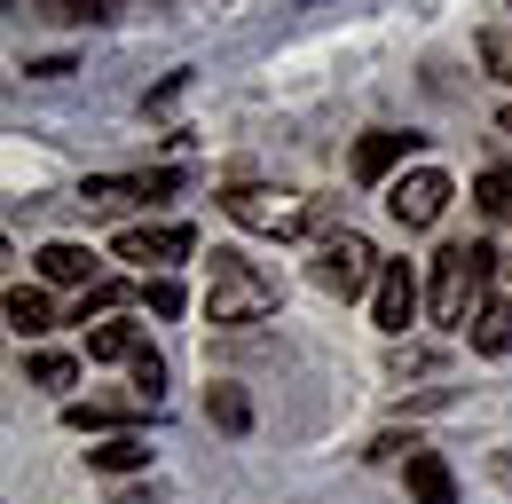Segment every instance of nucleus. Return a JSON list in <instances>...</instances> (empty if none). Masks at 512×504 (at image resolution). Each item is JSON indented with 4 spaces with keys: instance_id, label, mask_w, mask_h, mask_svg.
Returning a JSON list of instances; mask_svg holds the SVG:
<instances>
[{
    "instance_id": "nucleus-1",
    "label": "nucleus",
    "mask_w": 512,
    "mask_h": 504,
    "mask_svg": "<svg viewBox=\"0 0 512 504\" xmlns=\"http://www.w3.org/2000/svg\"><path fill=\"white\" fill-rule=\"evenodd\" d=\"M221 213L237 229H260V237H316V229H331V197L268 189V182H229L221 189Z\"/></svg>"
},
{
    "instance_id": "nucleus-2",
    "label": "nucleus",
    "mask_w": 512,
    "mask_h": 504,
    "mask_svg": "<svg viewBox=\"0 0 512 504\" xmlns=\"http://www.w3.org/2000/svg\"><path fill=\"white\" fill-rule=\"evenodd\" d=\"M213 284H205V323H260V315H276V276L260 268V260H245L237 245H221L213 260Z\"/></svg>"
},
{
    "instance_id": "nucleus-3",
    "label": "nucleus",
    "mask_w": 512,
    "mask_h": 504,
    "mask_svg": "<svg viewBox=\"0 0 512 504\" xmlns=\"http://www.w3.org/2000/svg\"><path fill=\"white\" fill-rule=\"evenodd\" d=\"M489 268H497L489 245H442L434 252V284H426L434 323H473V315L489 308Z\"/></svg>"
},
{
    "instance_id": "nucleus-4",
    "label": "nucleus",
    "mask_w": 512,
    "mask_h": 504,
    "mask_svg": "<svg viewBox=\"0 0 512 504\" xmlns=\"http://www.w3.org/2000/svg\"><path fill=\"white\" fill-rule=\"evenodd\" d=\"M379 245L363 237V229H323L316 237V260H308V276H316L323 292H339V300H363V292H379Z\"/></svg>"
},
{
    "instance_id": "nucleus-5",
    "label": "nucleus",
    "mask_w": 512,
    "mask_h": 504,
    "mask_svg": "<svg viewBox=\"0 0 512 504\" xmlns=\"http://www.w3.org/2000/svg\"><path fill=\"white\" fill-rule=\"evenodd\" d=\"M449 197H457V189H449L442 166H410V174L386 182V213H394L402 229H434V221L449 213Z\"/></svg>"
},
{
    "instance_id": "nucleus-6",
    "label": "nucleus",
    "mask_w": 512,
    "mask_h": 504,
    "mask_svg": "<svg viewBox=\"0 0 512 504\" xmlns=\"http://www.w3.org/2000/svg\"><path fill=\"white\" fill-rule=\"evenodd\" d=\"M182 189V166H150V174H95V182H79V205L87 213H119V205H158V197H174Z\"/></svg>"
},
{
    "instance_id": "nucleus-7",
    "label": "nucleus",
    "mask_w": 512,
    "mask_h": 504,
    "mask_svg": "<svg viewBox=\"0 0 512 504\" xmlns=\"http://www.w3.org/2000/svg\"><path fill=\"white\" fill-rule=\"evenodd\" d=\"M197 237L182 229V221H142V229H119V260H134L142 276L150 268H174V260H190Z\"/></svg>"
},
{
    "instance_id": "nucleus-8",
    "label": "nucleus",
    "mask_w": 512,
    "mask_h": 504,
    "mask_svg": "<svg viewBox=\"0 0 512 504\" xmlns=\"http://www.w3.org/2000/svg\"><path fill=\"white\" fill-rule=\"evenodd\" d=\"M371 323H379L386 339H402V331L418 323V276H410V260H386V268H379V292H371Z\"/></svg>"
},
{
    "instance_id": "nucleus-9",
    "label": "nucleus",
    "mask_w": 512,
    "mask_h": 504,
    "mask_svg": "<svg viewBox=\"0 0 512 504\" xmlns=\"http://www.w3.org/2000/svg\"><path fill=\"white\" fill-rule=\"evenodd\" d=\"M410 150H418V134H394V126H379V134H363V142H355V182H394V166H402V158H410Z\"/></svg>"
},
{
    "instance_id": "nucleus-10",
    "label": "nucleus",
    "mask_w": 512,
    "mask_h": 504,
    "mask_svg": "<svg viewBox=\"0 0 512 504\" xmlns=\"http://www.w3.org/2000/svg\"><path fill=\"white\" fill-rule=\"evenodd\" d=\"M402 489H410V504H457V481H449V457H442V449L402 457Z\"/></svg>"
},
{
    "instance_id": "nucleus-11",
    "label": "nucleus",
    "mask_w": 512,
    "mask_h": 504,
    "mask_svg": "<svg viewBox=\"0 0 512 504\" xmlns=\"http://www.w3.org/2000/svg\"><path fill=\"white\" fill-rule=\"evenodd\" d=\"M40 284H79V292H87V284H103V260L87 245H64V237H56V245H40Z\"/></svg>"
},
{
    "instance_id": "nucleus-12",
    "label": "nucleus",
    "mask_w": 512,
    "mask_h": 504,
    "mask_svg": "<svg viewBox=\"0 0 512 504\" xmlns=\"http://www.w3.org/2000/svg\"><path fill=\"white\" fill-rule=\"evenodd\" d=\"M8 331H16V339L56 331V300H48V284H16V292H8Z\"/></svg>"
},
{
    "instance_id": "nucleus-13",
    "label": "nucleus",
    "mask_w": 512,
    "mask_h": 504,
    "mask_svg": "<svg viewBox=\"0 0 512 504\" xmlns=\"http://www.w3.org/2000/svg\"><path fill=\"white\" fill-rule=\"evenodd\" d=\"M87 465H95L103 481H127V473H142V465H150V441H142V434H111L103 449H87Z\"/></svg>"
},
{
    "instance_id": "nucleus-14",
    "label": "nucleus",
    "mask_w": 512,
    "mask_h": 504,
    "mask_svg": "<svg viewBox=\"0 0 512 504\" xmlns=\"http://www.w3.org/2000/svg\"><path fill=\"white\" fill-rule=\"evenodd\" d=\"M87 355H95V363H134V355H142V331H134V315L95 323V331H87Z\"/></svg>"
},
{
    "instance_id": "nucleus-15",
    "label": "nucleus",
    "mask_w": 512,
    "mask_h": 504,
    "mask_svg": "<svg viewBox=\"0 0 512 504\" xmlns=\"http://www.w3.org/2000/svg\"><path fill=\"white\" fill-rule=\"evenodd\" d=\"M205 418H213L221 434H245V426H253V402H245V386L213 378V386H205Z\"/></svg>"
},
{
    "instance_id": "nucleus-16",
    "label": "nucleus",
    "mask_w": 512,
    "mask_h": 504,
    "mask_svg": "<svg viewBox=\"0 0 512 504\" xmlns=\"http://www.w3.org/2000/svg\"><path fill=\"white\" fill-rule=\"evenodd\" d=\"M134 410H142V402H127V410H119V402H71L64 426H71V434H127Z\"/></svg>"
},
{
    "instance_id": "nucleus-17",
    "label": "nucleus",
    "mask_w": 512,
    "mask_h": 504,
    "mask_svg": "<svg viewBox=\"0 0 512 504\" xmlns=\"http://www.w3.org/2000/svg\"><path fill=\"white\" fill-rule=\"evenodd\" d=\"M473 56H481V71H489L497 87H512V32L505 24H481V32H473Z\"/></svg>"
},
{
    "instance_id": "nucleus-18",
    "label": "nucleus",
    "mask_w": 512,
    "mask_h": 504,
    "mask_svg": "<svg viewBox=\"0 0 512 504\" xmlns=\"http://www.w3.org/2000/svg\"><path fill=\"white\" fill-rule=\"evenodd\" d=\"M473 347H481V355H505L512 347V308L505 300H489V308L473 315Z\"/></svg>"
},
{
    "instance_id": "nucleus-19",
    "label": "nucleus",
    "mask_w": 512,
    "mask_h": 504,
    "mask_svg": "<svg viewBox=\"0 0 512 504\" xmlns=\"http://www.w3.org/2000/svg\"><path fill=\"white\" fill-rule=\"evenodd\" d=\"M473 205H481L489 221H512V166H489V174L473 182Z\"/></svg>"
},
{
    "instance_id": "nucleus-20",
    "label": "nucleus",
    "mask_w": 512,
    "mask_h": 504,
    "mask_svg": "<svg viewBox=\"0 0 512 504\" xmlns=\"http://www.w3.org/2000/svg\"><path fill=\"white\" fill-rule=\"evenodd\" d=\"M119 300H127V284H111V276H103V284H87V292H79L71 323H87V315H95V323H111V315H119Z\"/></svg>"
},
{
    "instance_id": "nucleus-21",
    "label": "nucleus",
    "mask_w": 512,
    "mask_h": 504,
    "mask_svg": "<svg viewBox=\"0 0 512 504\" xmlns=\"http://www.w3.org/2000/svg\"><path fill=\"white\" fill-rule=\"evenodd\" d=\"M24 378H32V386H71V378H79V363H71V355H56V347H40V355L24 363Z\"/></svg>"
},
{
    "instance_id": "nucleus-22",
    "label": "nucleus",
    "mask_w": 512,
    "mask_h": 504,
    "mask_svg": "<svg viewBox=\"0 0 512 504\" xmlns=\"http://www.w3.org/2000/svg\"><path fill=\"white\" fill-rule=\"evenodd\" d=\"M56 16H71V24H111L119 0H56Z\"/></svg>"
},
{
    "instance_id": "nucleus-23",
    "label": "nucleus",
    "mask_w": 512,
    "mask_h": 504,
    "mask_svg": "<svg viewBox=\"0 0 512 504\" xmlns=\"http://www.w3.org/2000/svg\"><path fill=\"white\" fill-rule=\"evenodd\" d=\"M142 300H150V315H182V284L158 276V284H142Z\"/></svg>"
},
{
    "instance_id": "nucleus-24",
    "label": "nucleus",
    "mask_w": 512,
    "mask_h": 504,
    "mask_svg": "<svg viewBox=\"0 0 512 504\" xmlns=\"http://www.w3.org/2000/svg\"><path fill=\"white\" fill-rule=\"evenodd\" d=\"M489 473H497V481L512 489V449H497V457H489Z\"/></svg>"
},
{
    "instance_id": "nucleus-25",
    "label": "nucleus",
    "mask_w": 512,
    "mask_h": 504,
    "mask_svg": "<svg viewBox=\"0 0 512 504\" xmlns=\"http://www.w3.org/2000/svg\"><path fill=\"white\" fill-rule=\"evenodd\" d=\"M505 276H512V252H505Z\"/></svg>"
}]
</instances>
